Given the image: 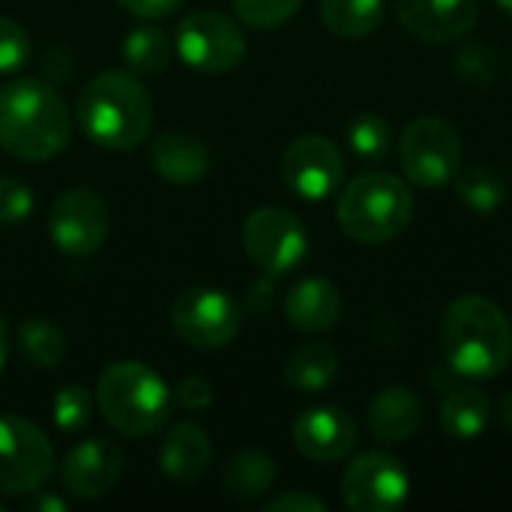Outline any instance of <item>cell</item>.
Wrapping results in <instances>:
<instances>
[{
    "mask_svg": "<svg viewBox=\"0 0 512 512\" xmlns=\"http://www.w3.org/2000/svg\"><path fill=\"white\" fill-rule=\"evenodd\" d=\"M72 114L42 78H15L0 87V147L24 162H45L66 150Z\"/></svg>",
    "mask_w": 512,
    "mask_h": 512,
    "instance_id": "obj_1",
    "label": "cell"
},
{
    "mask_svg": "<svg viewBox=\"0 0 512 512\" xmlns=\"http://www.w3.org/2000/svg\"><path fill=\"white\" fill-rule=\"evenodd\" d=\"M444 360L465 378H498L512 363V324L504 309L483 297H456L441 318Z\"/></svg>",
    "mask_w": 512,
    "mask_h": 512,
    "instance_id": "obj_2",
    "label": "cell"
},
{
    "mask_svg": "<svg viewBox=\"0 0 512 512\" xmlns=\"http://www.w3.org/2000/svg\"><path fill=\"white\" fill-rule=\"evenodd\" d=\"M75 123L93 144L126 153L150 135L153 102L135 72L108 69L81 87Z\"/></svg>",
    "mask_w": 512,
    "mask_h": 512,
    "instance_id": "obj_3",
    "label": "cell"
},
{
    "mask_svg": "<svg viewBox=\"0 0 512 512\" xmlns=\"http://www.w3.org/2000/svg\"><path fill=\"white\" fill-rule=\"evenodd\" d=\"M96 408L123 438H147L168 423L174 390L147 363L120 360L99 375Z\"/></svg>",
    "mask_w": 512,
    "mask_h": 512,
    "instance_id": "obj_4",
    "label": "cell"
},
{
    "mask_svg": "<svg viewBox=\"0 0 512 512\" xmlns=\"http://www.w3.org/2000/svg\"><path fill=\"white\" fill-rule=\"evenodd\" d=\"M336 219L339 228L357 243H390L411 225L414 195L402 177L387 171H366L345 186Z\"/></svg>",
    "mask_w": 512,
    "mask_h": 512,
    "instance_id": "obj_5",
    "label": "cell"
},
{
    "mask_svg": "<svg viewBox=\"0 0 512 512\" xmlns=\"http://www.w3.org/2000/svg\"><path fill=\"white\" fill-rule=\"evenodd\" d=\"M399 162L414 186H447L462 168V138L441 117H417L399 135Z\"/></svg>",
    "mask_w": 512,
    "mask_h": 512,
    "instance_id": "obj_6",
    "label": "cell"
},
{
    "mask_svg": "<svg viewBox=\"0 0 512 512\" xmlns=\"http://www.w3.org/2000/svg\"><path fill=\"white\" fill-rule=\"evenodd\" d=\"M51 471L54 450L45 432L18 414H0V495H36Z\"/></svg>",
    "mask_w": 512,
    "mask_h": 512,
    "instance_id": "obj_7",
    "label": "cell"
},
{
    "mask_svg": "<svg viewBox=\"0 0 512 512\" xmlns=\"http://www.w3.org/2000/svg\"><path fill=\"white\" fill-rule=\"evenodd\" d=\"M174 48L186 66L207 75H222L243 63L246 36L228 15L213 9H198L177 24Z\"/></svg>",
    "mask_w": 512,
    "mask_h": 512,
    "instance_id": "obj_8",
    "label": "cell"
},
{
    "mask_svg": "<svg viewBox=\"0 0 512 512\" xmlns=\"http://www.w3.org/2000/svg\"><path fill=\"white\" fill-rule=\"evenodd\" d=\"M240 324V306L216 288H186L171 303L174 333L198 351H219L231 345Z\"/></svg>",
    "mask_w": 512,
    "mask_h": 512,
    "instance_id": "obj_9",
    "label": "cell"
},
{
    "mask_svg": "<svg viewBox=\"0 0 512 512\" xmlns=\"http://www.w3.org/2000/svg\"><path fill=\"white\" fill-rule=\"evenodd\" d=\"M243 249L261 273L282 276L306 258L309 234L291 210L258 207L243 222Z\"/></svg>",
    "mask_w": 512,
    "mask_h": 512,
    "instance_id": "obj_10",
    "label": "cell"
},
{
    "mask_svg": "<svg viewBox=\"0 0 512 512\" xmlns=\"http://www.w3.org/2000/svg\"><path fill=\"white\" fill-rule=\"evenodd\" d=\"M108 228H111L108 207L93 189H84V186L66 189L51 204L48 234L63 255H72V258L96 255L108 240Z\"/></svg>",
    "mask_w": 512,
    "mask_h": 512,
    "instance_id": "obj_11",
    "label": "cell"
},
{
    "mask_svg": "<svg viewBox=\"0 0 512 512\" xmlns=\"http://www.w3.org/2000/svg\"><path fill=\"white\" fill-rule=\"evenodd\" d=\"M408 495L411 477L390 453H363L342 474V501L354 512H393Z\"/></svg>",
    "mask_w": 512,
    "mask_h": 512,
    "instance_id": "obj_12",
    "label": "cell"
},
{
    "mask_svg": "<svg viewBox=\"0 0 512 512\" xmlns=\"http://www.w3.org/2000/svg\"><path fill=\"white\" fill-rule=\"evenodd\" d=\"M345 177V159L324 135H300L282 156V180L303 201L330 198Z\"/></svg>",
    "mask_w": 512,
    "mask_h": 512,
    "instance_id": "obj_13",
    "label": "cell"
},
{
    "mask_svg": "<svg viewBox=\"0 0 512 512\" xmlns=\"http://www.w3.org/2000/svg\"><path fill=\"white\" fill-rule=\"evenodd\" d=\"M123 450L108 438H90L72 447L60 462V483L72 498L93 501L108 495L123 477Z\"/></svg>",
    "mask_w": 512,
    "mask_h": 512,
    "instance_id": "obj_14",
    "label": "cell"
},
{
    "mask_svg": "<svg viewBox=\"0 0 512 512\" xmlns=\"http://www.w3.org/2000/svg\"><path fill=\"white\" fill-rule=\"evenodd\" d=\"M402 27L429 45H450L468 36L480 18L477 0H396Z\"/></svg>",
    "mask_w": 512,
    "mask_h": 512,
    "instance_id": "obj_15",
    "label": "cell"
},
{
    "mask_svg": "<svg viewBox=\"0 0 512 512\" xmlns=\"http://www.w3.org/2000/svg\"><path fill=\"white\" fill-rule=\"evenodd\" d=\"M291 438L306 459L330 465V462H342L357 447V423L348 411L321 405L303 411L294 420Z\"/></svg>",
    "mask_w": 512,
    "mask_h": 512,
    "instance_id": "obj_16",
    "label": "cell"
},
{
    "mask_svg": "<svg viewBox=\"0 0 512 512\" xmlns=\"http://www.w3.org/2000/svg\"><path fill=\"white\" fill-rule=\"evenodd\" d=\"M150 165L156 174L174 186H192L210 171V147L183 129H168L150 144Z\"/></svg>",
    "mask_w": 512,
    "mask_h": 512,
    "instance_id": "obj_17",
    "label": "cell"
},
{
    "mask_svg": "<svg viewBox=\"0 0 512 512\" xmlns=\"http://www.w3.org/2000/svg\"><path fill=\"white\" fill-rule=\"evenodd\" d=\"M285 318L300 333H327L342 318V294L330 279H300L285 297Z\"/></svg>",
    "mask_w": 512,
    "mask_h": 512,
    "instance_id": "obj_18",
    "label": "cell"
},
{
    "mask_svg": "<svg viewBox=\"0 0 512 512\" xmlns=\"http://www.w3.org/2000/svg\"><path fill=\"white\" fill-rule=\"evenodd\" d=\"M210 456H213V447H210V438L207 432L192 423V420H183V423H174L159 447V465H162V474L171 477L174 483H198L207 468H210Z\"/></svg>",
    "mask_w": 512,
    "mask_h": 512,
    "instance_id": "obj_19",
    "label": "cell"
},
{
    "mask_svg": "<svg viewBox=\"0 0 512 512\" xmlns=\"http://www.w3.org/2000/svg\"><path fill=\"white\" fill-rule=\"evenodd\" d=\"M423 426V402L411 387H384L369 405V432L381 444H405Z\"/></svg>",
    "mask_w": 512,
    "mask_h": 512,
    "instance_id": "obj_20",
    "label": "cell"
},
{
    "mask_svg": "<svg viewBox=\"0 0 512 512\" xmlns=\"http://www.w3.org/2000/svg\"><path fill=\"white\" fill-rule=\"evenodd\" d=\"M492 420V402L477 387H453L441 402V429L453 441H474Z\"/></svg>",
    "mask_w": 512,
    "mask_h": 512,
    "instance_id": "obj_21",
    "label": "cell"
},
{
    "mask_svg": "<svg viewBox=\"0 0 512 512\" xmlns=\"http://www.w3.org/2000/svg\"><path fill=\"white\" fill-rule=\"evenodd\" d=\"M339 375V354L327 342L300 345L285 360V381L297 393H321Z\"/></svg>",
    "mask_w": 512,
    "mask_h": 512,
    "instance_id": "obj_22",
    "label": "cell"
},
{
    "mask_svg": "<svg viewBox=\"0 0 512 512\" xmlns=\"http://www.w3.org/2000/svg\"><path fill=\"white\" fill-rule=\"evenodd\" d=\"M276 480V462L264 450H240L222 468V489L237 501H258Z\"/></svg>",
    "mask_w": 512,
    "mask_h": 512,
    "instance_id": "obj_23",
    "label": "cell"
},
{
    "mask_svg": "<svg viewBox=\"0 0 512 512\" xmlns=\"http://www.w3.org/2000/svg\"><path fill=\"white\" fill-rule=\"evenodd\" d=\"M15 342H18L21 357L33 369H39V372H54L63 363V357H66V336L48 318H27V321H21L18 333H15Z\"/></svg>",
    "mask_w": 512,
    "mask_h": 512,
    "instance_id": "obj_24",
    "label": "cell"
},
{
    "mask_svg": "<svg viewBox=\"0 0 512 512\" xmlns=\"http://www.w3.org/2000/svg\"><path fill=\"white\" fill-rule=\"evenodd\" d=\"M384 18V0H321V21L339 39H366Z\"/></svg>",
    "mask_w": 512,
    "mask_h": 512,
    "instance_id": "obj_25",
    "label": "cell"
},
{
    "mask_svg": "<svg viewBox=\"0 0 512 512\" xmlns=\"http://www.w3.org/2000/svg\"><path fill=\"white\" fill-rule=\"evenodd\" d=\"M123 60L135 75H162L171 63V39L153 24L135 27L123 39Z\"/></svg>",
    "mask_w": 512,
    "mask_h": 512,
    "instance_id": "obj_26",
    "label": "cell"
},
{
    "mask_svg": "<svg viewBox=\"0 0 512 512\" xmlns=\"http://www.w3.org/2000/svg\"><path fill=\"white\" fill-rule=\"evenodd\" d=\"M456 183V195L465 207L477 210V213H495L504 207L507 201V183L504 177L489 168V165H471L465 171H459L453 177Z\"/></svg>",
    "mask_w": 512,
    "mask_h": 512,
    "instance_id": "obj_27",
    "label": "cell"
},
{
    "mask_svg": "<svg viewBox=\"0 0 512 512\" xmlns=\"http://www.w3.org/2000/svg\"><path fill=\"white\" fill-rule=\"evenodd\" d=\"M348 147L357 159L381 162L393 147V129L381 114H357L345 129Z\"/></svg>",
    "mask_w": 512,
    "mask_h": 512,
    "instance_id": "obj_28",
    "label": "cell"
},
{
    "mask_svg": "<svg viewBox=\"0 0 512 512\" xmlns=\"http://www.w3.org/2000/svg\"><path fill=\"white\" fill-rule=\"evenodd\" d=\"M93 408H96V396L87 387H81V384H69V387L57 390L54 405H51L54 423H57L60 432L84 429L90 423V417H93Z\"/></svg>",
    "mask_w": 512,
    "mask_h": 512,
    "instance_id": "obj_29",
    "label": "cell"
},
{
    "mask_svg": "<svg viewBox=\"0 0 512 512\" xmlns=\"http://www.w3.org/2000/svg\"><path fill=\"white\" fill-rule=\"evenodd\" d=\"M456 75L465 84L489 87L498 81V51L483 42H468L456 54Z\"/></svg>",
    "mask_w": 512,
    "mask_h": 512,
    "instance_id": "obj_30",
    "label": "cell"
},
{
    "mask_svg": "<svg viewBox=\"0 0 512 512\" xmlns=\"http://www.w3.org/2000/svg\"><path fill=\"white\" fill-rule=\"evenodd\" d=\"M303 0H231L237 18L255 30H273L285 24Z\"/></svg>",
    "mask_w": 512,
    "mask_h": 512,
    "instance_id": "obj_31",
    "label": "cell"
},
{
    "mask_svg": "<svg viewBox=\"0 0 512 512\" xmlns=\"http://www.w3.org/2000/svg\"><path fill=\"white\" fill-rule=\"evenodd\" d=\"M30 54L33 42L27 30L18 21L0 15V72H18L30 60Z\"/></svg>",
    "mask_w": 512,
    "mask_h": 512,
    "instance_id": "obj_32",
    "label": "cell"
},
{
    "mask_svg": "<svg viewBox=\"0 0 512 512\" xmlns=\"http://www.w3.org/2000/svg\"><path fill=\"white\" fill-rule=\"evenodd\" d=\"M33 210V192L15 177H0V225L12 228L24 222Z\"/></svg>",
    "mask_w": 512,
    "mask_h": 512,
    "instance_id": "obj_33",
    "label": "cell"
},
{
    "mask_svg": "<svg viewBox=\"0 0 512 512\" xmlns=\"http://www.w3.org/2000/svg\"><path fill=\"white\" fill-rule=\"evenodd\" d=\"M174 402L183 408V411H204L210 408L213 402V384L201 375H192V378H183L174 390Z\"/></svg>",
    "mask_w": 512,
    "mask_h": 512,
    "instance_id": "obj_34",
    "label": "cell"
},
{
    "mask_svg": "<svg viewBox=\"0 0 512 512\" xmlns=\"http://www.w3.org/2000/svg\"><path fill=\"white\" fill-rule=\"evenodd\" d=\"M264 512H327V504L309 492H282L264 501Z\"/></svg>",
    "mask_w": 512,
    "mask_h": 512,
    "instance_id": "obj_35",
    "label": "cell"
},
{
    "mask_svg": "<svg viewBox=\"0 0 512 512\" xmlns=\"http://www.w3.org/2000/svg\"><path fill=\"white\" fill-rule=\"evenodd\" d=\"M114 3H120L126 12H132L138 18H165L174 9H180L183 0H114Z\"/></svg>",
    "mask_w": 512,
    "mask_h": 512,
    "instance_id": "obj_36",
    "label": "cell"
},
{
    "mask_svg": "<svg viewBox=\"0 0 512 512\" xmlns=\"http://www.w3.org/2000/svg\"><path fill=\"white\" fill-rule=\"evenodd\" d=\"M42 72L48 75V81L60 84L75 72V60H72V54L66 48H51L45 54V60H42Z\"/></svg>",
    "mask_w": 512,
    "mask_h": 512,
    "instance_id": "obj_37",
    "label": "cell"
},
{
    "mask_svg": "<svg viewBox=\"0 0 512 512\" xmlns=\"http://www.w3.org/2000/svg\"><path fill=\"white\" fill-rule=\"evenodd\" d=\"M498 417H501L504 429L512 432V390H507V393L501 396V402H498Z\"/></svg>",
    "mask_w": 512,
    "mask_h": 512,
    "instance_id": "obj_38",
    "label": "cell"
},
{
    "mask_svg": "<svg viewBox=\"0 0 512 512\" xmlns=\"http://www.w3.org/2000/svg\"><path fill=\"white\" fill-rule=\"evenodd\" d=\"M30 510H54V512H63L66 510V504H63V501H60V498H51V495H42V498H36V501H33V504H30Z\"/></svg>",
    "mask_w": 512,
    "mask_h": 512,
    "instance_id": "obj_39",
    "label": "cell"
},
{
    "mask_svg": "<svg viewBox=\"0 0 512 512\" xmlns=\"http://www.w3.org/2000/svg\"><path fill=\"white\" fill-rule=\"evenodd\" d=\"M6 357H9V327H6V318L0 315V372L6 366Z\"/></svg>",
    "mask_w": 512,
    "mask_h": 512,
    "instance_id": "obj_40",
    "label": "cell"
},
{
    "mask_svg": "<svg viewBox=\"0 0 512 512\" xmlns=\"http://www.w3.org/2000/svg\"><path fill=\"white\" fill-rule=\"evenodd\" d=\"M495 3H498V6L504 9V15H510V18H512V0H495Z\"/></svg>",
    "mask_w": 512,
    "mask_h": 512,
    "instance_id": "obj_41",
    "label": "cell"
},
{
    "mask_svg": "<svg viewBox=\"0 0 512 512\" xmlns=\"http://www.w3.org/2000/svg\"><path fill=\"white\" fill-rule=\"evenodd\" d=\"M0 512H3V504H0Z\"/></svg>",
    "mask_w": 512,
    "mask_h": 512,
    "instance_id": "obj_42",
    "label": "cell"
}]
</instances>
